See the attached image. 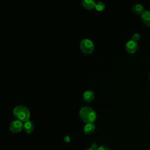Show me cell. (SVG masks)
Wrapping results in <instances>:
<instances>
[{"instance_id": "277c9868", "label": "cell", "mask_w": 150, "mask_h": 150, "mask_svg": "<svg viewBox=\"0 0 150 150\" xmlns=\"http://www.w3.org/2000/svg\"><path fill=\"white\" fill-rule=\"evenodd\" d=\"M9 128L11 132L13 133H18L23 129V124L21 121L15 120L11 122Z\"/></svg>"}, {"instance_id": "30bf717a", "label": "cell", "mask_w": 150, "mask_h": 150, "mask_svg": "<svg viewBox=\"0 0 150 150\" xmlns=\"http://www.w3.org/2000/svg\"><path fill=\"white\" fill-rule=\"evenodd\" d=\"M96 2L93 0H83L82 1V5L84 8L88 10H91L95 8Z\"/></svg>"}, {"instance_id": "8fae6325", "label": "cell", "mask_w": 150, "mask_h": 150, "mask_svg": "<svg viewBox=\"0 0 150 150\" xmlns=\"http://www.w3.org/2000/svg\"><path fill=\"white\" fill-rule=\"evenodd\" d=\"M95 131V125L94 123H87L83 128V131L86 134H91Z\"/></svg>"}, {"instance_id": "9a60e30c", "label": "cell", "mask_w": 150, "mask_h": 150, "mask_svg": "<svg viewBox=\"0 0 150 150\" xmlns=\"http://www.w3.org/2000/svg\"><path fill=\"white\" fill-rule=\"evenodd\" d=\"M97 150H110L109 147L105 145H101L98 147Z\"/></svg>"}, {"instance_id": "2e32d148", "label": "cell", "mask_w": 150, "mask_h": 150, "mask_svg": "<svg viewBox=\"0 0 150 150\" xmlns=\"http://www.w3.org/2000/svg\"><path fill=\"white\" fill-rule=\"evenodd\" d=\"M64 140H65V141H66V142H69L70 141V138H69V136H67L66 137H65V138H64Z\"/></svg>"}, {"instance_id": "e0dca14e", "label": "cell", "mask_w": 150, "mask_h": 150, "mask_svg": "<svg viewBox=\"0 0 150 150\" xmlns=\"http://www.w3.org/2000/svg\"><path fill=\"white\" fill-rule=\"evenodd\" d=\"M148 79H149V81H150V73H149V76H148Z\"/></svg>"}, {"instance_id": "52a82bcc", "label": "cell", "mask_w": 150, "mask_h": 150, "mask_svg": "<svg viewBox=\"0 0 150 150\" xmlns=\"http://www.w3.org/2000/svg\"><path fill=\"white\" fill-rule=\"evenodd\" d=\"M33 129H34L33 123L31 121L28 120L23 123V130L26 133L30 134L33 132Z\"/></svg>"}, {"instance_id": "7a4b0ae2", "label": "cell", "mask_w": 150, "mask_h": 150, "mask_svg": "<svg viewBox=\"0 0 150 150\" xmlns=\"http://www.w3.org/2000/svg\"><path fill=\"white\" fill-rule=\"evenodd\" d=\"M13 115L16 120L21 122H26L30 117L29 110L25 106L18 105L13 110Z\"/></svg>"}, {"instance_id": "5bb4252c", "label": "cell", "mask_w": 150, "mask_h": 150, "mask_svg": "<svg viewBox=\"0 0 150 150\" xmlns=\"http://www.w3.org/2000/svg\"><path fill=\"white\" fill-rule=\"evenodd\" d=\"M90 148L91 149H93V150H97L98 148V145H97V144H96V143H93V144H91Z\"/></svg>"}, {"instance_id": "ac0fdd59", "label": "cell", "mask_w": 150, "mask_h": 150, "mask_svg": "<svg viewBox=\"0 0 150 150\" xmlns=\"http://www.w3.org/2000/svg\"><path fill=\"white\" fill-rule=\"evenodd\" d=\"M85 150H93V149H91L89 148V149H85Z\"/></svg>"}, {"instance_id": "5b68a950", "label": "cell", "mask_w": 150, "mask_h": 150, "mask_svg": "<svg viewBox=\"0 0 150 150\" xmlns=\"http://www.w3.org/2000/svg\"><path fill=\"white\" fill-rule=\"evenodd\" d=\"M125 47L126 50L130 53H135L138 49V45L137 42L134 41L132 39L128 40L126 43Z\"/></svg>"}, {"instance_id": "ba28073f", "label": "cell", "mask_w": 150, "mask_h": 150, "mask_svg": "<svg viewBox=\"0 0 150 150\" xmlns=\"http://www.w3.org/2000/svg\"><path fill=\"white\" fill-rule=\"evenodd\" d=\"M142 22L147 26L150 27V11H145L141 15Z\"/></svg>"}, {"instance_id": "7c38bea8", "label": "cell", "mask_w": 150, "mask_h": 150, "mask_svg": "<svg viewBox=\"0 0 150 150\" xmlns=\"http://www.w3.org/2000/svg\"><path fill=\"white\" fill-rule=\"evenodd\" d=\"M105 4L103 2H100V1H98V2H96L95 8H96V9L97 11H104L105 9Z\"/></svg>"}, {"instance_id": "6da1fadb", "label": "cell", "mask_w": 150, "mask_h": 150, "mask_svg": "<svg viewBox=\"0 0 150 150\" xmlns=\"http://www.w3.org/2000/svg\"><path fill=\"white\" fill-rule=\"evenodd\" d=\"M79 115L81 119L87 123H94L96 120L95 111L89 107H82L79 111Z\"/></svg>"}, {"instance_id": "4fadbf2b", "label": "cell", "mask_w": 150, "mask_h": 150, "mask_svg": "<svg viewBox=\"0 0 150 150\" xmlns=\"http://www.w3.org/2000/svg\"><path fill=\"white\" fill-rule=\"evenodd\" d=\"M141 38V36H140V34L139 33H135L132 36V40H133L135 42H137L138 40H139Z\"/></svg>"}, {"instance_id": "8992f818", "label": "cell", "mask_w": 150, "mask_h": 150, "mask_svg": "<svg viewBox=\"0 0 150 150\" xmlns=\"http://www.w3.org/2000/svg\"><path fill=\"white\" fill-rule=\"evenodd\" d=\"M132 11L137 15H142L146 10L143 5L141 4H136L132 7Z\"/></svg>"}, {"instance_id": "3957f363", "label": "cell", "mask_w": 150, "mask_h": 150, "mask_svg": "<svg viewBox=\"0 0 150 150\" xmlns=\"http://www.w3.org/2000/svg\"><path fill=\"white\" fill-rule=\"evenodd\" d=\"M81 50L85 54H90L93 52L94 46L93 42L88 39H83L80 43Z\"/></svg>"}, {"instance_id": "9c48e42d", "label": "cell", "mask_w": 150, "mask_h": 150, "mask_svg": "<svg viewBox=\"0 0 150 150\" xmlns=\"http://www.w3.org/2000/svg\"><path fill=\"white\" fill-rule=\"evenodd\" d=\"M94 98V94L91 90L86 91L83 94V99L86 102H91Z\"/></svg>"}]
</instances>
